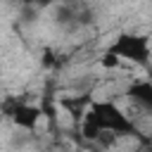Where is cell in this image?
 Wrapping results in <instances>:
<instances>
[{
    "mask_svg": "<svg viewBox=\"0 0 152 152\" xmlns=\"http://www.w3.org/2000/svg\"><path fill=\"white\" fill-rule=\"evenodd\" d=\"M36 2H40V5H45V2H48V0H36Z\"/></svg>",
    "mask_w": 152,
    "mask_h": 152,
    "instance_id": "5b68a950",
    "label": "cell"
},
{
    "mask_svg": "<svg viewBox=\"0 0 152 152\" xmlns=\"http://www.w3.org/2000/svg\"><path fill=\"white\" fill-rule=\"evenodd\" d=\"M109 52H114L119 59H126V62H133V64H140V66L147 64L150 57H152L150 38H145V36H131V33L119 36L112 43Z\"/></svg>",
    "mask_w": 152,
    "mask_h": 152,
    "instance_id": "6da1fadb",
    "label": "cell"
},
{
    "mask_svg": "<svg viewBox=\"0 0 152 152\" xmlns=\"http://www.w3.org/2000/svg\"><path fill=\"white\" fill-rule=\"evenodd\" d=\"M12 119H14V124L21 126V128H36V124H38V119H40V109L19 102V104L12 109Z\"/></svg>",
    "mask_w": 152,
    "mask_h": 152,
    "instance_id": "3957f363",
    "label": "cell"
},
{
    "mask_svg": "<svg viewBox=\"0 0 152 152\" xmlns=\"http://www.w3.org/2000/svg\"><path fill=\"white\" fill-rule=\"evenodd\" d=\"M119 64H121V59H119L114 52H109V50L100 57V66H104V69H116Z\"/></svg>",
    "mask_w": 152,
    "mask_h": 152,
    "instance_id": "277c9868",
    "label": "cell"
},
{
    "mask_svg": "<svg viewBox=\"0 0 152 152\" xmlns=\"http://www.w3.org/2000/svg\"><path fill=\"white\" fill-rule=\"evenodd\" d=\"M128 97H131V102L135 107H140V109H145V112L152 114V83H147V81L133 83L128 88Z\"/></svg>",
    "mask_w": 152,
    "mask_h": 152,
    "instance_id": "7a4b0ae2",
    "label": "cell"
}]
</instances>
